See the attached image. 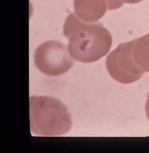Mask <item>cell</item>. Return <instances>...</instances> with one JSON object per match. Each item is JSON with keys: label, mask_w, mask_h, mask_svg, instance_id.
<instances>
[{"label": "cell", "mask_w": 149, "mask_h": 153, "mask_svg": "<svg viewBox=\"0 0 149 153\" xmlns=\"http://www.w3.org/2000/svg\"><path fill=\"white\" fill-rule=\"evenodd\" d=\"M75 14L83 22L94 23L108 10L107 0H74Z\"/></svg>", "instance_id": "5"}, {"label": "cell", "mask_w": 149, "mask_h": 153, "mask_svg": "<svg viewBox=\"0 0 149 153\" xmlns=\"http://www.w3.org/2000/svg\"><path fill=\"white\" fill-rule=\"evenodd\" d=\"M106 68L111 76L122 84L134 82L145 73L133 59L130 42L120 44L109 54L106 59Z\"/></svg>", "instance_id": "4"}, {"label": "cell", "mask_w": 149, "mask_h": 153, "mask_svg": "<svg viewBox=\"0 0 149 153\" xmlns=\"http://www.w3.org/2000/svg\"><path fill=\"white\" fill-rule=\"evenodd\" d=\"M34 58L36 67L49 76L64 74L74 64L67 46L56 41H47L39 46Z\"/></svg>", "instance_id": "3"}, {"label": "cell", "mask_w": 149, "mask_h": 153, "mask_svg": "<svg viewBox=\"0 0 149 153\" xmlns=\"http://www.w3.org/2000/svg\"><path fill=\"white\" fill-rule=\"evenodd\" d=\"M130 42L135 63L145 73L149 72V33Z\"/></svg>", "instance_id": "6"}, {"label": "cell", "mask_w": 149, "mask_h": 153, "mask_svg": "<svg viewBox=\"0 0 149 153\" xmlns=\"http://www.w3.org/2000/svg\"><path fill=\"white\" fill-rule=\"evenodd\" d=\"M145 113H146L147 117L149 121V95L147 98V102L145 104Z\"/></svg>", "instance_id": "9"}, {"label": "cell", "mask_w": 149, "mask_h": 153, "mask_svg": "<svg viewBox=\"0 0 149 153\" xmlns=\"http://www.w3.org/2000/svg\"><path fill=\"white\" fill-rule=\"evenodd\" d=\"M108 3V10L117 9L123 5V3L120 0H107Z\"/></svg>", "instance_id": "7"}, {"label": "cell", "mask_w": 149, "mask_h": 153, "mask_svg": "<svg viewBox=\"0 0 149 153\" xmlns=\"http://www.w3.org/2000/svg\"><path fill=\"white\" fill-rule=\"evenodd\" d=\"M64 35L69 39L68 50L77 61L92 63L106 55L112 45V37L100 22L88 23L72 13L65 20Z\"/></svg>", "instance_id": "1"}, {"label": "cell", "mask_w": 149, "mask_h": 153, "mask_svg": "<svg viewBox=\"0 0 149 153\" xmlns=\"http://www.w3.org/2000/svg\"><path fill=\"white\" fill-rule=\"evenodd\" d=\"M31 131L40 136H60L70 131L72 117L60 100L50 96L29 98Z\"/></svg>", "instance_id": "2"}, {"label": "cell", "mask_w": 149, "mask_h": 153, "mask_svg": "<svg viewBox=\"0 0 149 153\" xmlns=\"http://www.w3.org/2000/svg\"><path fill=\"white\" fill-rule=\"evenodd\" d=\"M120 1H122L123 3H128V4H133L139 3L141 2V1H143V0H120Z\"/></svg>", "instance_id": "8"}]
</instances>
